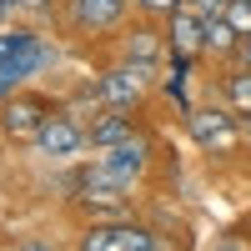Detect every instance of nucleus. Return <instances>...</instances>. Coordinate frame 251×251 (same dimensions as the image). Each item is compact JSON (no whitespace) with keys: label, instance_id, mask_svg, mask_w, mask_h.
Here are the masks:
<instances>
[{"label":"nucleus","instance_id":"f257e3e1","mask_svg":"<svg viewBox=\"0 0 251 251\" xmlns=\"http://www.w3.org/2000/svg\"><path fill=\"white\" fill-rule=\"evenodd\" d=\"M186 136L206 156H231L241 146V121L231 106H186Z\"/></svg>","mask_w":251,"mask_h":251},{"label":"nucleus","instance_id":"f03ea898","mask_svg":"<svg viewBox=\"0 0 251 251\" xmlns=\"http://www.w3.org/2000/svg\"><path fill=\"white\" fill-rule=\"evenodd\" d=\"M96 166L106 171L116 186H126V191H136V181L151 171V136L136 131L131 141H121V146H106V151H96Z\"/></svg>","mask_w":251,"mask_h":251},{"label":"nucleus","instance_id":"7ed1b4c3","mask_svg":"<svg viewBox=\"0 0 251 251\" xmlns=\"http://www.w3.org/2000/svg\"><path fill=\"white\" fill-rule=\"evenodd\" d=\"M30 146H35L46 161H75L91 141H86V126H80L71 111H50V116H46V126L35 131V141H30Z\"/></svg>","mask_w":251,"mask_h":251},{"label":"nucleus","instance_id":"20e7f679","mask_svg":"<svg viewBox=\"0 0 251 251\" xmlns=\"http://www.w3.org/2000/svg\"><path fill=\"white\" fill-rule=\"evenodd\" d=\"M146 91H151V86H146V80L126 66V60L106 66V71L96 75V86H91V96H96L100 111H136L141 100H146Z\"/></svg>","mask_w":251,"mask_h":251},{"label":"nucleus","instance_id":"39448f33","mask_svg":"<svg viewBox=\"0 0 251 251\" xmlns=\"http://www.w3.org/2000/svg\"><path fill=\"white\" fill-rule=\"evenodd\" d=\"M50 111H55V106H50L40 91H15V96L0 100V131H5L10 141H35V131L46 126Z\"/></svg>","mask_w":251,"mask_h":251},{"label":"nucleus","instance_id":"423d86ee","mask_svg":"<svg viewBox=\"0 0 251 251\" xmlns=\"http://www.w3.org/2000/svg\"><path fill=\"white\" fill-rule=\"evenodd\" d=\"M126 10L131 0H66V20L75 35H106L126 20Z\"/></svg>","mask_w":251,"mask_h":251},{"label":"nucleus","instance_id":"0eeeda50","mask_svg":"<svg viewBox=\"0 0 251 251\" xmlns=\"http://www.w3.org/2000/svg\"><path fill=\"white\" fill-rule=\"evenodd\" d=\"M161 35H166V50H171V55H191V60L206 55V15L186 10V5H176L171 15H166Z\"/></svg>","mask_w":251,"mask_h":251},{"label":"nucleus","instance_id":"6e6552de","mask_svg":"<svg viewBox=\"0 0 251 251\" xmlns=\"http://www.w3.org/2000/svg\"><path fill=\"white\" fill-rule=\"evenodd\" d=\"M131 136H136V121H131V111H100V116L86 126V141H91V151L121 146V141H131Z\"/></svg>","mask_w":251,"mask_h":251},{"label":"nucleus","instance_id":"1a4fd4ad","mask_svg":"<svg viewBox=\"0 0 251 251\" xmlns=\"http://www.w3.org/2000/svg\"><path fill=\"white\" fill-rule=\"evenodd\" d=\"M221 106H231L236 116H251V71L246 66H226V75H221Z\"/></svg>","mask_w":251,"mask_h":251},{"label":"nucleus","instance_id":"9d476101","mask_svg":"<svg viewBox=\"0 0 251 251\" xmlns=\"http://www.w3.org/2000/svg\"><path fill=\"white\" fill-rule=\"evenodd\" d=\"M126 221V216H121ZM121 221H91L86 231L75 236V251H126L121 241Z\"/></svg>","mask_w":251,"mask_h":251},{"label":"nucleus","instance_id":"9b49d317","mask_svg":"<svg viewBox=\"0 0 251 251\" xmlns=\"http://www.w3.org/2000/svg\"><path fill=\"white\" fill-rule=\"evenodd\" d=\"M236 30H231V20L226 15H206V55H216V60H231L236 50Z\"/></svg>","mask_w":251,"mask_h":251},{"label":"nucleus","instance_id":"f8f14e48","mask_svg":"<svg viewBox=\"0 0 251 251\" xmlns=\"http://www.w3.org/2000/svg\"><path fill=\"white\" fill-rule=\"evenodd\" d=\"M226 20H231V30L236 35H251V0H226Z\"/></svg>","mask_w":251,"mask_h":251},{"label":"nucleus","instance_id":"ddd939ff","mask_svg":"<svg viewBox=\"0 0 251 251\" xmlns=\"http://www.w3.org/2000/svg\"><path fill=\"white\" fill-rule=\"evenodd\" d=\"M186 10H196V15H221L226 10V0H181Z\"/></svg>","mask_w":251,"mask_h":251},{"label":"nucleus","instance_id":"4468645a","mask_svg":"<svg viewBox=\"0 0 251 251\" xmlns=\"http://www.w3.org/2000/svg\"><path fill=\"white\" fill-rule=\"evenodd\" d=\"M136 5H141L146 15H171V10L181 5V0H136Z\"/></svg>","mask_w":251,"mask_h":251},{"label":"nucleus","instance_id":"2eb2a0df","mask_svg":"<svg viewBox=\"0 0 251 251\" xmlns=\"http://www.w3.org/2000/svg\"><path fill=\"white\" fill-rule=\"evenodd\" d=\"M15 251H55V246H50V241H40V236H20Z\"/></svg>","mask_w":251,"mask_h":251},{"label":"nucleus","instance_id":"dca6fc26","mask_svg":"<svg viewBox=\"0 0 251 251\" xmlns=\"http://www.w3.org/2000/svg\"><path fill=\"white\" fill-rule=\"evenodd\" d=\"M216 251H246V241H241V236H221Z\"/></svg>","mask_w":251,"mask_h":251},{"label":"nucleus","instance_id":"f3484780","mask_svg":"<svg viewBox=\"0 0 251 251\" xmlns=\"http://www.w3.org/2000/svg\"><path fill=\"white\" fill-rule=\"evenodd\" d=\"M241 121V141H251V116H236Z\"/></svg>","mask_w":251,"mask_h":251},{"label":"nucleus","instance_id":"a211bd4d","mask_svg":"<svg viewBox=\"0 0 251 251\" xmlns=\"http://www.w3.org/2000/svg\"><path fill=\"white\" fill-rule=\"evenodd\" d=\"M5 15H15V10H10V5H5V0H0V25H5Z\"/></svg>","mask_w":251,"mask_h":251}]
</instances>
